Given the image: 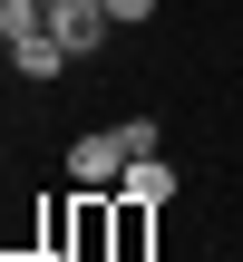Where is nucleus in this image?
<instances>
[{
    "label": "nucleus",
    "instance_id": "f257e3e1",
    "mask_svg": "<svg viewBox=\"0 0 243 262\" xmlns=\"http://www.w3.org/2000/svg\"><path fill=\"white\" fill-rule=\"evenodd\" d=\"M117 175H127L117 126H97V136H78V146H68V185H78V194H117Z\"/></svg>",
    "mask_w": 243,
    "mask_h": 262
},
{
    "label": "nucleus",
    "instance_id": "f03ea898",
    "mask_svg": "<svg viewBox=\"0 0 243 262\" xmlns=\"http://www.w3.org/2000/svg\"><path fill=\"white\" fill-rule=\"evenodd\" d=\"M49 29L68 39V58H88V49H107V29H117V19H107L97 0H49Z\"/></svg>",
    "mask_w": 243,
    "mask_h": 262
},
{
    "label": "nucleus",
    "instance_id": "7ed1b4c3",
    "mask_svg": "<svg viewBox=\"0 0 243 262\" xmlns=\"http://www.w3.org/2000/svg\"><path fill=\"white\" fill-rule=\"evenodd\" d=\"M10 68L39 88V78H58V68H68V39H58V29H29V39H10Z\"/></svg>",
    "mask_w": 243,
    "mask_h": 262
},
{
    "label": "nucleus",
    "instance_id": "20e7f679",
    "mask_svg": "<svg viewBox=\"0 0 243 262\" xmlns=\"http://www.w3.org/2000/svg\"><path fill=\"white\" fill-rule=\"evenodd\" d=\"M117 194H136V204H156V214H166V204H175V165H166V156H136V165L117 175Z\"/></svg>",
    "mask_w": 243,
    "mask_h": 262
},
{
    "label": "nucleus",
    "instance_id": "39448f33",
    "mask_svg": "<svg viewBox=\"0 0 243 262\" xmlns=\"http://www.w3.org/2000/svg\"><path fill=\"white\" fill-rule=\"evenodd\" d=\"M117 204V262H146V243H156V204H136V194H107Z\"/></svg>",
    "mask_w": 243,
    "mask_h": 262
},
{
    "label": "nucleus",
    "instance_id": "423d86ee",
    "mask_svg": "<svg viewBox=\"0 0 243 262\" xmlns=\"http://www.w3.org/2000/svg\"><path fill=\"white\" fill-rule=\"evenodd\" d=\"M117 146H127V165L156 156V117H117Z\"/></svg>",
    "mask_w": 243,
    "mask_h": 262
},
{
    "label": "nucleus",
    "instance_id": "0eeeda50",
    "mask_svg": "<svg viewBox=\"0 0 243 262\" xmlns=\"http://www.w3.org/2000/svg\"><path fill=\"white\" fill-rule=\"evenodd\" d=\"M97 10H107V19H117V29H136V19H146V10H156V0H97Z\"/></svg>",
    "mask_w": 243,
    "mask_h": 262
}]
</instances>
